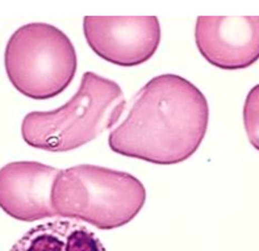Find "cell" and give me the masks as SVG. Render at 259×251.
Wrapping results in <instances>:
<instances>
[{
	"label": "cell",
	"instance_id": "cell-1",
	"mask_svg": "<svg viewBox=\"0 0 259 251\" xmlns=\"http://www.w3.org/2000/svg\"><path fill=\"white\" fill-rule=\"evenodd\" d=\"M208 122L203 92L183 76L163 74L135 95L126 118L109 133L108 145L122 157L171 166L196 153Z\"/></svg>",
	"mask_w": 259,
	"mask_h": 251
},
{
	"label": "cell",
	"instance_id": "cell-2",
	"mask_svg": "<svg viewBox=\"0 0 259 251\" xmlns=\"http://www.w3.org/2000/svg\"><path fill=\"white\" fill-rule=\"evenodd\" d=\"M125 108L124 92L115 80L87 71L79 90L65 105L25 114L21 136L25 144L39 150H75L113 128Z\"/></svg>",
	"mask_w": 259,
	"mask_h": 251
},
{
	"label": "cell",
	"instance_id": "cell-3",
	"mask_svg": "<svg viewBox=\"0 0 259 251\" xmlns=\"http://www.w3.org/2000/svg\"><path fill=\"white\" fill-rule=\"evenodd\" d=\"M146 201L141 180L125 171L79 164L61 170L52 189L57 216L115 230L135 220Z\"/></svg>",
	"mask_w": 259,
	"mask_h": 251
},
{
	"label": "cell",
	"instance_id": "cell-4",
	"mask_svg": "<svg viewBox=\"0 0 259 251\" xmlns=\"http://www.w3.org/2000/svg\"><path fill=\"white\" fill-rule=\"evenodd\" d=\"M4 66L11 85L26 98L48 100L71 85L78 56L65 32L46 23L20 26L10 37Z\"/></svg>",
	"mask_w": 259,
	"mask_h": 251
},
{
	"label": "cell",
	"instance_id": "cell-5",
	"mask_svg": "<svg viewBox=\"0 0 259 251\" xmlns=\"http://www.w3.org/2000/svg\"><path fill=\"white\" fill-rule=\"evenodd\" d=\"M83 33L96 56L122 67L148 62L162 39L157 16H84Z\"/></svg>",
	"mask_w": 259,
	"mask_h": 251
},
{
	"label": "cell",
	"instance_id": "cell-6",
	"mask_svg": "<svg viewBox=\"0 0 259 251\" xmlns=\"http://www.w3.org/2000/svg\"><path fill=\"white\" fill-rule=\"evenodd\" d=\"M195 43L209 65L247 69L259 59V16H199Z\"/></svg>",
	"mask_w": 259,
	"mask_h": 251
},
{
	"label": "cell",
	"instance_id": "cell-7",
	"mask_svg": "<svg viewBox=\"0 0 259 251\" xmlns=\"http://www.w3.org/2000/svg\"><path fill=\"white\" fill-rule=\"evenodd\" d=\"M61 170L48 164L20 160L0 169V208L15 220L33 222L54 219L52 189Z\"/></svg>",
	"mask_w": 259,
	"mask_h": 251
},
{
	"label": "cell",
	"instance_id": "cell-8",
	"mask_svg": "<svg viewBox=\"0 0 259 251\" xmlns=\"http://www.w3.org/2000/svg\"><path fill=\"white\" fill-rule=\"evenodd\" d=\"M10 251H107L95 233L79 221L53 220L29 229Z\"/></svg>",
	"mask_w": 259,
	"mask_h": 251
},
{
	"label": "cell",
	"instance_id": "cell-9",
	"mask_svg": "<svg viewBox=\"0 0 259 251\" xmlns=\"http://www.w3.org/2000/svg\"><path fill=\"white\" fill-rule=\"evenodd\" d=\"M243 125L250 144L259 151V85L251 88L246 96L243 105Z\"/></svg>",
	"mask_w": 259,
	"mask_h": 251
}]
</instances>
